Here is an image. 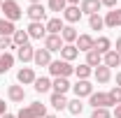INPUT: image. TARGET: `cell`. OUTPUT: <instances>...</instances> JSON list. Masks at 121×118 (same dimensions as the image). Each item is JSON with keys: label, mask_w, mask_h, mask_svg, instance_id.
Here are the masks:
<instances>
[{"label": "cell", "mask_w": 121, "mask_h": 118, "mask_svg": "<svg viewBox=\"0 0 121 118\" xmlns=\"http://www.w3.org/2000/svg\"><path fill=\"white\" fill-rule=\"evenodd\" d=\"M103 65L109 67V70H112V67H121V56L114 51V49H112V51H107L105 56H103Z\"/></svg>", "instance_id": "2e32d148"}, {"label": "cell", "mask_w": 121, "mask_h": 118, "mask_svg": "<svg viewBox=\"0 0 121 118\" xmlns=\"http://www.w3.org/2000/svg\"><path fill=\"white\" fill-rule=\"evenodd\" d=\"M44 28H47V35H60V30L65 28V23L60 19H49L44 23Z\"/></svg>", "instance_id": "ffe728a7"}, {"label": "cell", "mask_w": 121, "mask_h": 118, "mask_svg": "<svg viewBox=\"0 0 121 118\" xmlns=\"http://www.w3.org/2000/svg\"><path fill=\"white\" fill-rule=\"evenodd\" d=\"M65 46V42L60 39V35H47L44 37V49L49 53H54V51H60Z\"/></svg>", "instance_id": "ba28073f"}, {"label": "cell", "mask_w": 121, "mask_h": 118, "mask_svg": "<svg viewBox=\"0 0 121 118\" xmlns=\"http://www.w3.org/2000/svg\"><path fill=\"white\" fill-rule=\"evenodd\" d=\"M33 86H35V90H37V93H47V90L51 88V79H47V76H37Z\"/></svg>", "instance_id": "4316f807"}, {"label": "cell", "mask_w": 121, "mask_h": 118, "mask_svg": "<svg viewBox=\"0 0 121 118\" xmlns=\"http://www.w3.org/2000/svg\"><path fill=\"white\" fill-rule=\"evenodd\" d=\"M47 70H49V74H51V76H56V79H58V76L68 79L70 74H75V67H72L70 63H65V60H51Z\"/></svg>", "instance_id": "6da1fadb"}, {"label": "cell", "mask_w": 121, "mask_h": 118, "mask_svg": "<svg viewBox=\"0 0 121 118\" xmlns=\"http://www.w3.org/2000/svg\"><path fill=\"white\" fill-rule=\"evenodd\" d=\"M28 37L30 39H44L47 37V28H44V23H35V21H30V26H28Z\"/></svg>", "instance_id": "30bf717a"}, {"label": "cell", "mask_w": 121, "mask_h": 118, "mask_svg": "<svg viewBox=\"0 0 121 118\" xmlns=\"http://www.w3.org/2000/svg\"><path fill=\"white\" fill-rule=\"evenodd\" d=\"M44 118H58V116H54V114H47V116Z\"/></svg>", "instance_id": "ee69618b"}, {"label": "cell", "mask_w": 121, "mask_h": 118, "mask_svg": "<svg viewBox=\"0 0 121 118\" xmlns=\"http://www.w3.org/2000/svg\"><path fill=\"white\" fill-rule=\"evenodd\" d=\"M77 37H79V32H77L72 26H65V28L60 30V39H63L65 44H75V42H77Z\"/></svg>", "instance_id": "7402d4cb"}, {"label": "cell", "mask_w": 121, "mask_h": 118, "mask_svg": "<svg viewBox=\"0 0 121 118\" xmlns=\"http://www.w3.org/2000/svg\"><path fill=\"white\" fill-rule=\"evenodd\" d=\"M91 118H112V111L109 109H93Z\"/></svg>", "instance_id": "d590c367"}, {"label": "cell", "mask_w": 121, "mask_h": 118, "mask_svg": "<svg viewBox=\"0 0 121 118\" xmlns=\"http://www.w3.org/2000/svg\"><path fill=\"white\" fill-rule=\"evenodd\" d=\"M49 104H51L56 111H63V109H68V100H65V95H60V93H51V97H49Z\"/></svg>", "instance_id": "44dd1931"}, {"label": "cell", "mask_w": 121, "mask_h": 118, "mask_svg": "<svg viewBox=\"0 0 121 118\" xmlns=\"http://www.w3.org/2000/svg\"><path fill=\"white\" fill-rule=\"evenodd\" d=\"M93 76H95V81H98V83H107V81L112 79V70L105 67V65H98V67L93 70Z\"/></svg>", "instance_id": "e0dca14e"}, {"label": "cell", "mask_w": 121, "mask_h": 118, "mask_svg": "<svg viewBox=\"0 0 121 118\" xmlns=\"http://www.w3.org/2000/svg\"><path fill=\"white\" fill-rule=\"evenodd\" d=\"M28 32L26 30H16L14 35H12V42H14V46H23V44H28Z\"/></svg>", "instance_id": "f546056e"}, {"label": "cell", "mask_w": 121, "mask_h": 118, "mask_svg": "<svg viewBox=\"0 0 121 118\" xmlns=\"http://www.w3.org/2000/svg\"><path fill=\"white\" fill-rule=\"evenodd\" d=\"M33 63H35L37 67H49V63H51V53H49L47 49H35Z\"/></svg>", "instance_id": "7c38bea8"}, {"label": "cell", "mask_w": 121, "mask_h": 118, "mask_svg": "<svg viewBox=\"0 0 121 118\" xmlns=\"http://www.w3.org/2000/svg\"><path fill=\"white\" fill-rule=\"evenodd\" d=\"M112 116H114V118H121V104H117V106H114V111H112Z\"/></svg>", "instance_id": "74e56055"}, {"label": "cell", "mask_w": 121, "mask_h": 118, "mask_svg": "<svg viewBox=\"0 0 121 118\" xmlns=\"http://www.w3.org/2000/svg\"><path fill=\"white\" fill-rule=\"evenodd\" d=\"M51 88H54V93H60V95H65V93L72 88V86H70V81H68V79L58 76V79H54V81H51Z\"/></svg>", "instance_id": "603a6c76"}, {"label": "cell", "mask_w": 121, "mask_h": 118, "mask_svg": "<svg viewBox=\"0 0 121 118\" xmlns=\"http://www.w3.org/2000/svg\"><path fill=\"white\" fill-rule=\"evenodd\" d=\"M72 90H75V97H89L91 93H93V86H91L89 79H77V83L72 86Z\"/></svg>", "instance_id": "8992f818"}, {"label": "cell", "mask_w": 121, "mask_h": 118, "mask_svg": "<svg viewBox=\"0 0 121 118\" xmlns=\"http://www.w3.org/2000/svg\"><path fill=\"white\" fill-rule=\"evenodd\" d=\"M7 97H9L12 102H23V100H26L23 86H9V88H7Z\"/></svg>", "instance_id": "ac0fdd59"}, {"label": "cell", "mask_w": 121, "mask_h": 118, "mask_svg": "<svg viewBox=\"0 0 121 118\" xmlns=\"http://www.w3.org/2000/svg\"><path fill=\"white\" fill-rule=\"evenodd\" d=\"M7 49H16L14 42H12V37H0V53H5Z\"/></svg>", "instance_id": "e575fe53"}, {"label": "cell", "mask_w": 121, "mask_h": 118, "mask_svg": "<svg viewBox=\"0 0 121 118\" xmlns=\"http://www.w3.org/2000/svg\"><path fill=\"white\" fill-rule=\"evenodd\" d=\"M109 95V102H112V106H117V104H121V88L119 86H114V88L107 93Z\"/></svg>", "instance_id": "d6a6232c"}, {"label": "cell", "mask_w": 121, "mask_h": 118, "mask_svg": "<svg viewBox=\"0 0 121 118\" xmlns=\"http://www.w3.org/2000/svg\"><path fill=\"white\" fill-rule=\"evenodd\" d=\"M26 14H28L30 21L42 23V21L47 19V9H44V5H42V2H35V5H30L28 9H26Z\"/></svg>", "instance_id": "5b68a950"}, {"label": "cell", "mask_w": 121, "mask_h": 118, "mask_svg": "<svg viewBox=\"0 0 121 118\" xmlns=\"http://www.w3.org/2000/svg\"><path fill=\"white\" fill-rule=\"evenodd\" d=\"M75 74H77V79H89L93 74V67H89L86 63H82L79 67H75Z\"/></svg>", "instance_id": "1f68e13d"}, {"label": "cell", "mask_w": 121, "mask_h": 118, "mask_svg": "<svg viewBox=\"0 0 121 118\" xmlns=\"http://www.w3.org/2000/svg\"><path fill=\"white\" fill-rule=\"evenodd\" d=\"M35 72H33V67H21L19 72H16V81L21 83V86H28V83H35Z\"/></svg>", "instance_id": "9c48e42d"}, {"label": "cell", "mask_w": 121, "mask_h": 118, "mask_svg": "<svg viewBox=\"0 0 121 118\" xmlns=\"http://www.w3.org/2000/svg\"><path fill=\"white\" fill-rule=\"evenodd\" d=\"M89 104L93 109H109V106H112L109 95H107V93H95V90L89 95Z\"/></svg>", "instance_id": "277c9868"}, {"label": "cell", "mask_w": 121, "mask_h": 118, "mask_svg": "<svg viewBox=\"0 0 121 118\" xmlns=\"http://www.w3.org/2000/svg\"><path fill=\"white\" fill-rule=\"evenodd\" d=\"M100 5H103V7H109V9H114V7H117V0H100Z\"/></svg>", "instance_id": "8d00e7d4"}, {"label": "cell", "mask_w": 121, "mask_h": 118, "mask_svg": "<svg viewBox=\"0 0 121 118\" xmlns=\"http://www.w3.org/2000/svg\"><path fill=\"white\" fill-rule=\"evenodd\" d=\"M77 56H79V51H77L75 44H65L60 49V60H65V63H72Z\"/></svg>", "instance_id": "d6986e66"}, {"label": "cell", "mask_w": 121, "mask_h": 118, "mask_svg": "<svg viewBox=\"0 0 121 118\" xmlns=\"http://www.w3.org/2000/svg\"><path fill=\"white\" fill-rule=\"evenodd\" d=\"M93 51H98L100 56H105L107 51H112V42H109V37H98L95 44H93Z\"/></svg>", "instance_id": "cb8c5ba5"}, {"label": "cell", "mask_w": 121, "mask_h": 118, "mask_svg": "<svg viewBox=\"0 0 121 118\" xmlns=\"http://www.w3.org/2000/svg\"><path fill=\"white\" fill-rule=\"evenodd\" d=\"M65 7H68V0H49V9L51 12H60L63 14Z\"/></svg>", "instance_id": "836d02e7"}, {"label": "cell", "mask_w": 121, "mask_h": 118, "mask_svg": "<svg viewBox=\"0 0 121 118\" xmlns=\"http://www.w3.org/2000/svg\"><path fill=\"white\" fill-rule=\"evenodd\" d=\"M16 32L14 23L12 21H7V19H0V37H12Z\"/></svg>", "instance_id": "484cf974"}, {"label": "cell", "mask_w": 121, "mask_h": 118, "mask_svg": "<svg viewBox=\"0 0 121 118\" xmlns=\"http://www.w3.org/2000/svg\"><path fill=\"white\" fill-rule=\"evenodd\" d=\"M44 116H47V106L42 102H33L16 114V118H44Z\"/></svg>", "instance_id": "7a4b0ae2"}, {"label": "cell", "mask_w": 121, "mask_h": 118, "mask_svg": "<svg viewBox=\"0 0 121 118\" xmlns=\"http://www.w3.org/2000/svg\"><path fill=\"white\" fill-rule=\"evenodd\" d=\"M114 51H117V53H119V56H121V37H119V39H117V49H114Z\"/></svg>", "instance_id": "ab89813d"}, {"label": "cell", "mask_w": 121, "mask_h": 118, "mask_svg": "<svg viewBox=\"0 0 121 118\" xmlns=\"http://www.w3.org/2000/svg\"><path fill=\"white\" fill-rule=\"evenodd\" d=\"M0 9H2V14H5L2 19H7V21H12V23H14V21H19V19H21V14H23L16 0H2V7H0Z\"/></svg>", "instance_id": "3957f363"}, {"label": "cell", "mask_w": 121, "mask_h": 118, "mask_svg": "<svg viewBox=\"0 0 121 118\" xmlns=\"http://www.w3.org/2000/svg\"><path fill=\"white\" fill-rule=\"evenodd\" d=\"M0 7H2V0H0Z\"/></svg>", "instance_id": "bcb514c9"}, {"label": "cell", "mask_w": 121, "mask_h": 118, "mask_svg": "<svg viewBox=\"0 0 121 118\" xmlns=\"http://www.w3.org/2000/svg\"><path fill=\"white\" fill-rule=\"evenodd\" d=\"M35 2H42V0H30V5H35Z\"/></svg>", "instance_id": "f6af8a7d"}, {"label": "cell", "mask_w": 121, "mask_h": 118, "mask_svg": "<svg viewBox=\"0 0 121 118\" xmlns=\"http://www.w3.org/2000/svg\"><path fill=\"white\" fill-rule=\"evenodd\" d=\"M35 56V49L30 44H23V46H16V58L21 60V63H30Z\"/></svg>", "instance_id": "9a60e30c"}, {"label": "cell", "mask_w": 121, "mask_h": 118, "mask_svg": "<svg viewBox=\"0 0 121 118\" xmlns=\"http://www.w3.org/2000/svg\"><path fill=\"white\" fill-rule=\"evenodd\" d=\"M5 114H7V109H5V102L0 100V116H5Z\"/></svg>", "instance_id": "f35d334b"}, {"label": "cell", "mask_w": 121, "mask_h": 118, "mask_svg": "<svg viewBox=\"0 0 121 118\" xmlns=\"http://www.w3.org/2000/svg\"><path fill=\"white\" fill-rule=\"evenodd\" d=\"M86 65L95 70L98 65H103V56H100L98 51H89V53H86Z\"/></svg>", "instance_id": "83f0119b"}, {"label": "cell", "mask_w": 121, "mask_h": 118, "mask_svg": "<svg viewBox=\"0 0 121 118\" xmlns=\"http://www.w3.org/2000/svg\"><path fill=\"white\" fill-rule=\"evenodd\" d=\"M105 26L107 28H119L121 26V7H114L112 12L105 14Z\"/></svg>", "instance_id": "5bb4252c"}, {"label": "cell", "mask_w": 121, "mask_h": 118, "mask_svg": "<svg viewBox=\"0 0 121 118\" xmlns=\"http://www.w3.org/2000/svg\"><path fill=\"white\" fill-rule=\"evenodd\" d=\"M0 118H16L14 114H5V116H0Z\"/></svg>", "instance_id": "b9f144b4"}, {"label": "cell", "mask_w": 121, "mask_h": 118, "mask_svg": "<svg viewBox=\"0 0 121 118\" xmlns=\"http://www.w3.org/2000/svg\"><path fill=\"white\" fill-rule=\"evenodd\" d=\"M89 26H91V30H103L105 28V19L100 14H93V16H89Z\"/></svg>", "instance_id": "4dcf8cb0"}, {"label": "cell", "mask_w": 121, "mask_h": 118, "mask_svg": "<svg viewBox=\"0 0 121 118\" xmlns=\"http://www.w3.org/2000/svg\"><path fill=\"white\" fill-rule=\"evenodd\" d=\"M68 111H70L75 118H77V116H82V111H84V104H82V100H79V97H75L72 102H68Z\"/></svg>", "instance_id": "f1b7e54d"}, {"label": "cell", "mask_w": 121, "mask_h": 118, "mask_svg": "<svg viewBox=\"0 0 121 118\" xmlns=\"http://www.w3.org/2000/svg\"><path fill=\"white\" fill-rule=\"evenodd\" d=\"M77 118H79V116H77Z\"/></svg>", "instance_id": "7dc6e473"}, {"label": "cell", "mask_w": 121, "mask_h": 118, "mask_svg": "<svg viewBox=\"0 0 121 118\" xmlns=\"http://www.w3.org/2000/svg\"><path fill=\"white\" fill-rule=\"evenodd\" d=\"M93 44H95V39H93L91 35H79V37H77V42H75L77 51H84V53L93 51Z\"/></svg>", "instance_id": "4fadbf2b"}, {"label": "cell", "mask_w": 121, "mask_h": 118, "mask_svg": "<svg viewBox=\"0 0 121 118\" xmlns=\"http://www.w3.org/2000/svg\"><path fill=\"white\" fill-rule=\"evenodd\" d=\"M12 65H14V56H12L9 51H5V53H0V74L9 72V70H12Z\"/></svg>", "instance_id": "d4e9b609"}, {"label": "cell", "mask_w": 121, "mask_h": 118, "mask_svg": "<svg viewBox=\"0 0 121 118\" xmlns=\"http://www.w3.org/2000/svg\"><path fill=\"white\" fill-rule=\"evenodd\" d=\"M68 5H79V0H68Z\"/></svg>", "instance_id": "7bdbcfd3"}, {"label": "cell", "mask_w": 121, "mask_h": 118, "mask_svg": "<svg viewBox=\"0 0 121 118\" xmlns=\"http://www.w3.org/2000/svg\"><path fill=\"white\" fill-rule=\"evenodd\" d=\"M82 9H79V5H68L65 9H63V19L68 21V23H77L79 19H82Z\"/></svg>", "instance_id": "8fae6325"}, {"label": "cell", "mask_w": 121, "mask_h": 118, "mask_svg": "<svg viewBox=\"0 0 121 118\" xmlns=\"http://www.w3.org/2000/svg\"><path fill=\"white\" fill-rule=\"evenodd\" d=\"M117 86H119V88H121V72L117 74Z\"/></svg>", "instance_id": "60d3db41"}, {"label": "cell", "mask_w": 121, "mask_h": 118, "mask_svg": "<svg viewBox=\"0 0 121 118\" xmlns=\"http://www.w3.org/2000/svg\"><path fill=\"white\" fill-rule=\"evenodd\" d=\"M100 0H82L79 2V9H82V14H86V16H93V14H98L100 12Z\"/></svg>", "instance_id": "52a82bcc"}]
</instances>
